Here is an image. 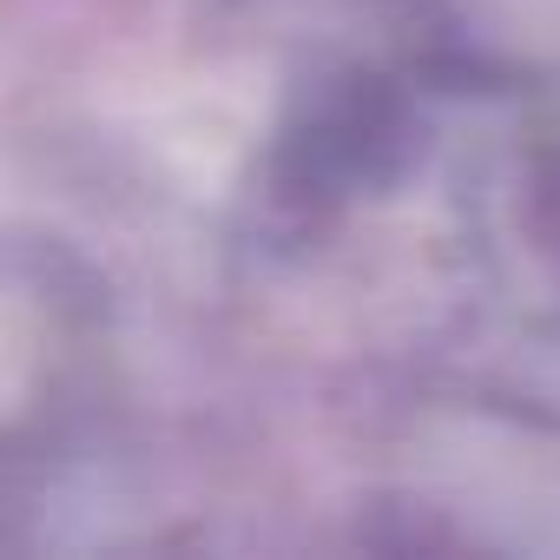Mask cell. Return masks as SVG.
<instances>
[{"label":"cell","mask_w":560,"mask_h":560,"mask_svg":"<svg viewBox=\"0 0 560 560\" xmlns=\"http://www.w3.org/2000/svg\"><path fill=\"white\" fill-rule=\"evenodd\" d=\"M402 159H409V106L383 80L330 86L284 145V172L298 178V191L324 198L383 185L402 172Z\"/></svg>","instance_id":"obj_1"}]
</instances>
